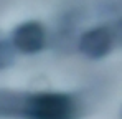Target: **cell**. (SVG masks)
I'll use <instances>...</instances> for the list:
<instances>
[{
  "instance_id": "3",
  "label": "cell",
  "mask_w": 122,
  "mask_h": 119,
  "mask_svg": "<svg viewBox=\"0 0 122 119\" xmlns=\"http://www.w3.org/2000/svg\"><path fill=\"white\" fill-rule=\"evenodd\" d=\"M114 35L106 27H96L84 32L79 38V51L91 60H101L111 53Z\"/></svg>"
},
{
  "instance_id": "2",
  "label": "cell",
  "mask_w": 122,
  "mask_h": 119,
  "mask_svg": "<svg viewBox=\"0 0 122 119\" xmlns=\"http://www.w3.org/2000/svg\"><path fill=\"white\" fill-rule=\"evenodd\" d=\"M46 41L45 28L38 22H25L12 32V43L15 50L25 55H35L43 50Z\"/></svg>"
},
{
  "instance_id": "1",
  "label": "cell",
  "mask_w": 122,
  "mask_h": 119,
  "mask_svg": "<svg viewBox=\"0 0 122 119\" xmlns=\"http://www.w3.org/2000/svg\"><path fill=\"white\" fill-rule=\"evenodd\" d=\"M78 103L64 93H38L25 99L21 116L25 119H76Z\"/></svg>"
},
{
  "instance_id": "4",
  "label": "cell",
  "mask_w": 122,
  "mask_h": 119,
  "mask_svg": "<svg viewBox=\"0 0 122 119\" xmlns=\"http://www.w3.org/2000/svg\"><path fill=\"white\" fill-rule=\"evenodd\" d=\"M121 116H122V113H121Z\"/></svg>"
}]
</instances>
